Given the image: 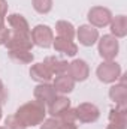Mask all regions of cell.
Masks as SVG:
<instances>
[{
    "label": "cell",
    "instance_id": "cell-1",
    "mask_svg": "<svg viewBox=\"0 0 127 129\" xmlns=\"http://www.w3.org/2000/svg\"><path fill=\"white\" fill-rule=\"evenodd\" d=\"M15 117L26 126V128H34L40 125L46 117V107L39 104L37 101H30L24 105H21L15 111Z\"/></svg>",
    "mask_w": 127,
    "mask_h": 129
},
{
    "label": "cell",
    "instance_id": "cell-2",
    "mask_svg": "<svg viewBox=\"0 0 127 129\" xmlns=\"http://www.w3.org/2000/svg\"><path fill=\"white\" fill-rule=\"evenodd\" d=\"M121 66L117 63L115 60H103L102 63L97 66L96 75L100 83L103 84H114L120 80L121 77Z\"/></svg>",
    "mask_w": 127,
    "mask_h": 129
},
{
    "label": "cell",
    "instance_id": "cell-3",
    "mask_svg": "<svg viewBox=\"0 0 127 129\" xmlns=\"http://www.w3.org/2000/svg\"><path fill=\"white\" fill-rule=\"evenodd\" d=\"M97 51L103 60H115L120 53V42L112 35H103L97 41Z\"/></svg>",
    "mask_w": 127,
    "mask_h": 129
},
{
    "label": "cell",
    "instance_id": "cell-4",
    "mask_svg": "<svg viewBox=\"0 0 127 129\" xmlns=\"http://www.w3.org/2000/svg\"><path fill=\"white\" fill-rule=\"evenodd\" d=\"M33 45L39 47V48H49L52 47L54 42V32L49 26L46 24H37L36 27H33L30 32Z\"/></svg>",
    "mask_w": 127,
    "mask_h": 129
},
{
    "label": "cell",
    "instance_id": "cell-5",
    "mask_svg": "<svg viewBox=\"0 0 127 129\" xmlns=\"http://www.w3.org/2000/svg\"><path fill=\"white\" fill-rule=\"evenodd\" d=\"M75 116H76V122L82 125H90L99 120L100 110L97 108V105L91 102H82L75 108Z\"/></svg>",
    "mask_w": 127,
    "mask_h": 129
},
{
    "label": "cell",
    "instance_id": "cell-6",
    "mask_svg": "<svg viewBox=\"0 0 127 129\" xmlns=\"http://www.w3.org/2000/svg\"><path fill=\"white\" fill-rule=\"evenodd\" d=\"M112 17H114L112 12L103 6H93L87 14V20H88L90 26H93L96 29H102V27L109 26Z\"/></svg>",
    "mask_w": 127,
    "mask_h": 129
},
{
    "label": "cell",
    "instance_id": "cell-7",
    "mask_svg": "<svg viewBox=\"0 0 127 129\" xmlns=\"http://www.w3.org/2000/svg\"><path fill=\"white\" fill-rule=\"evenodd\" d=\"M67 75L75 81V83H82L90 77V66L82 59H75L69 63L67 68Z\"/></svg>",
    "mask_w": 127,
    "mask_h": 129
},
{
    "label": "cell",
    "instance_id": "cell-8",
    "mask_svg": "<svg viewBox=\"0 0 127 129\" xmlns=\"http://www.w3.org/2000/svg\"><path fill=\"white\" fill-rule=\"evenodd\" d=\"M5 47L8 48V51L12 50H29L32 51L33 42L30 35H24V33H17L12 32L8 38V42L5 44Z\"/></svg>",
    "mask_w": 127,
    "mask_h": 129
},
{
    "label": "cell",
    "instance_id": "cell-9",
    "mask_svg": "<svg viewBox=\"0 0 127 129\" xmlns=\"http://www.w3.org/2000/svg\"><path fill=\"white\" fill-rule=\"evenodd\" d=\"M33 96L34 101H37L39 104H42L43 107H48L57 96V92L55 89L52 87L51 83H42V84H37L33 90Z\"/></svg>",
    "mask_w": 127,
    "mask_h": 129
},
{
    "label": "cell",
    "instance_id": "cell-10",
    "mask_svg": "<svg viewBox=\"0 0 127 129\" xmlns=\"http://www.w3.org/2000/svg\"><path fill=\"white\" fill-rule=\"evenodd\" d=\"M76 38L82 47H93L94 44H97L100 36H99V30L96 27L90 26V24H82L76 30Z\"/></svg>",
    "mask_w": 127,
    "mask_h": 129
},
{
    "label": "cell",
    "instance_id": "cell-11",
    "mask_svg": "<svg viewBox=\"0 0 127 129\" xmlns=\"http://www.w3.org/2000/svg\"><path fill=\"white\" fill-rule=\"evenodd\" d=\"M105 129H127V108H112L109 111V123Z\"/></svg>",
    "mask_w": 127,
    "mask_h": 129
},
{
    "label": "cell",
    "instance_id": "cell-12",
    "mask_svg": "<svg viewBox=\"0 0 127 129\" xmlns=\"http://www.w3.org/2000/svg\"><path fill=\"white\" fill-rule=\"evenodd\" d=\"M70 108V99L64 95H57L55 99L46 107V114H49L51 117H60L64 111Z\"/></svg>",
    "mask_w": 127,
    "mask_h": 129
},
{
    "label": "cell",
    "instance_id": "cell-13",
    "mask_svg": "<svg viewBox=\"0 0 127 129\" xmlns=\"http://www.w3.org/2000/svg\"><path fill=\"white\" fill-rule=\"evenodd\" d=\"M109 98H111L112 102H115V107L127 108L126 83H114V86L109 89Z\"/></svg>",
    "mask_w": 127,
    "mask_h": 129
},
{
    "label": "cell",
    "instance_id": "cell-14",
    "mask_svg": "<svg viewBox=\"0 0 127 129\" xmlns=\"http://www.w3.org/2000/svg\"><path fill=\"white\" fill-rule=\"evenodd\" d=\"M42 63L46 66V69L51 72V75H52V77L67 74L69 63H67L66 60H63V59H58V57H55V56H48Z\"/></svg>",
    "mask_w": 127,
    "mask_h": 129
},
{
    "label": "cell",
    "instance_id": "cell-15",
    "mask_svg": "<svg viewBox=\"0 0 127 129\" xmlns=\"http://www.w3.org/2000/svg\"><path fill=\"white\" fill-rule=\"evenodd\" d=\"M6 18H8V24L12 29V32L30 35L32 30H30L29 21L26 20L24 15H21V14H11V15H6Z\"/></svg>",
    "mask_w": 127,
    "mask_h": 129
},
{
    "label": "cell",
    "instance_id": "cell-16",
    "mask_svg": "<svg viewBox=\"0 0 127 129\" xmlns=\"http://www.w3.org/2000/svg\"><path fill=\"white\" fill-rule=\"evenodd\" d=\"M52 47L57 53H61L64 56H69V57H75L76 53H78V45L70 41V39H64V38H54V42H52Z\"/></svg>",
    "mask_w": 127,
    "mask_h": 129
},
{
    "label": "cell",
    "instance_id": "cell-17",
    "mask_svg": "<svg viewBox=\"0 0 127 129\" xmlns=\"http://www.w3.org/2000/svg\"><path fill=\"white\" fill-rule=\"evenodd\" d=\"M52 87L55 89L57 95H67V93L73 92V89H75V81H73L67 74L57 75V77H54Z\"/></svg>",
    "mask_w": 127,
    "mask_h": 129
},
{
    "label": "cell",
    "instance_id": "cell-18",
    "mask_svg": "<svg viewBox=\"0 0 127 129\" xmlns=\"http://www.w3.org/2000/svg\"><path fill=\"white\" fill-rule=\"evenodd\" d=\"M30 78L33 81L42 84V83H51L54 77L51 75V72L46 69V66L43 63H34L30 68Z\"/></svg>",
    "mask_w": 127,
    "mask_h": 129
},
{
    "label": "cell",
    "instance_id": "cell-19",
    "mask_svg": "<svg viewBox=\"0 0 127 129\" xmlns=\"http://www.w3.org/2000/svg\"><path fill=\"white\" fill-rule=\"evenodd\" d=\"M109 27H111V35L115 36L117 39L126 38V35H127V17L126 15L112 17V20L109 23Z\"/></svg>",
    "mask_w": 127,
    "mask_h": 129
},
{
    "label": "cell",
    "instance_id": "cell-20",
    "mask_svg": "<svg viewBox=\"0 0 127 129\" xmlns=\"http://www.w3.org/2000/svg\"><path fill=\"white\" fill-rule=\"evenodd\" d=\"M55 33L58 38H64V39H73L75 35H76V30L73 27V24L70 21H66V20H60L55 23Z\"/></svg>",
    "mask_w": 127,
    "mask_h": 129
},
{
    "label": "cell",
    "instance_id": "cell-21",
    "mask_svg": "<svg viewBox=\"0 0 127 129\" xmlns=\"http://www.w3.org/2000/svg\"><path fill=\"white\" fill-rule=\"evenodd\" d=\"M8 56L11 60L21 64H30L34 60V54L29 50H12V51H8Z\"/></svg>",
    "mask_w": 127,
    "mask_h": 129
},
{
    "label": "cell",
    "instance_id": "cell-22",
    "mask_svg": "<svg viewBox=\"0 0 127 129\" xmlns=\"http://www.w3.org/2000/svg\"><path fill=\"white\" fill-rule=\"evenodd\" d=\"M32 5L33 9L40 15H46L52 9V0H32Z\"/></svg>",
    "mask_w": 127,
    "mask_h": 129
},
{
    "label": "cell",
    "instance_id": "cell-23",
    "mask_svg": "<svg viewBox=\"0 0 127 129\" xmlns=\"http://www.w3.org/2000/svg\"><path fill=\"white\" fill-rule=\"evenodd\" d=\"M5 128L6 129H27L17 117H15V114H11V116H8V117L5 119Z\"/></svg>",
    "mask_w": 127,
    "mask_h": 129
},
{
    "label": "cell",
    "instance_id": "cell-24",
    "mask_svg": "<svg viewBox=\"0 0 127 129\" xmlns=\"http://www.w3.org/2000/svg\"><path fill=\"white\" fill-rule=\"evenodd\" d=\"M60 122H69V123H76V116H75V108H67L63 114L58 117Z\"/></svg>",
    "mask_w": 127,
    "mask_h": 129
},
{
    "label": "cell",
    "instance_id": "cell-25",
    "mask_svg": "<svg viewBox=\"0 0 127 129\" xmlns=\"http://www.w3.org/2000/svg\"><path fill=\"white\" fill-rule=\"evenodd\" d=\"M11 35V29L5 24V20H0V45H5L8 42V38Z\"/></svg>",
    "mask_w": 127,
    "mask_h": 129
},
{
    "label": "cell",
    "instance_id": "cell-26",
    "mask_svg": "<svg viewBox=\"0 0 127 129\" xmlns=\"http://www.w3.org/2000/svg\"><path fill=\"white\" fill-rule=\"evenodd\" d=\"M58 125H60V120L57 117H49L40 123V129H57Z\"/></svg>",
    "mask_w": 127,
    "mask_h": 129
},
{
    "label": "cell",
    "instance_id": "cell-27",
    "mask_svg": "<svg viewBox=\"0 0 127 129\" xmlns=\"http://www.w3.org/2000/svg\"><path fill=\"white\" fill-rule=\"evenodd\" d=\"M6 101H8V90L5 89V84L0 80V105L6 104Z\"/></svg>",
    "mask_w": 127,
    "mask_h": 129
},
{
    "label": "cell",
    "instance_id": "cell-28",
    "mask_svg": "<svg viewBox=\"0 0 127 129\" xmlns=\"http://www.w3.org/2000/svg\"><path fill=\"white\" fill-rule=\"evenodd\" d=\"M8 15V2L0 0V20H5Z\"/></svg>",
    "mask_w": 127,
    "mask_h": 129
},
{
    "label": "cell",
    "instance_id": "cell-29",
    "mask_svg": "<svg viewBox=\"0 0 127 129\" xmlns=\"http://www.w3.org/2000/svg\"><path fill=\"white\" fill-rule=\"evenodd\" d=\"M57 129H78V126L75 123H69V122H60Z\"/></svg>",
    "mask_w": 127,
    "mask_h": 129
},
{
    "label": "cell",
    "instance_id": "cell-30",
    "mask_svg": "<svg viewBox=\"0 0 127 129\" xmlns=\"http://www.w3.org/2000/svg\"><path fill=\"white\" fill-rule=\"evenodd\" d=\"M0 120H2V105H0Z\"/></svg>",
    "mask_w": 127,
    "mask_h": 129
},
{
    "label": "cell",
    "instance_id": "cell-31",
    "mask_svg": "<svg viewBox=\"0 0 127 129\" xmlns=\"http://www.w3.org/2000/svg\"><path fill=\"white\" fill-rule=\"evenodd\" d=\"M0 129H6V128H5V126H0Z\"/></svg>",
    "mask_w": 127,
    "mask_h": 129
}]
</instances>
